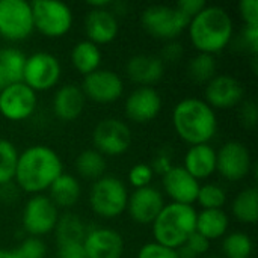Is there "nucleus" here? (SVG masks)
Returning <instances> with one entry per match:
<instances>
[{
  "label": "nucleus",
  "instance_id": "7",
  "mask_svg": "<svg viewBox=\"0 0 258 258\" xmlns=\"http://www.w3.org/2000/svg\"><path fill=\"white\" fill-rule=\"evenodd\" d=\"M33 29L47 38H60L73 26V11L57 0H35L30 3Z\"/></svg>",
  "mask_w": 258,
  "mask_h": 258
},
{
  "label": "nucleus",
  "instance_id": "30",
  "mask_svg": "<svg viewBox=\"0 0 258 258\" xmlns=\"http://www.w3.org/2000/svg\"><path fill=\"white\" fill-rule=\"evenodd\" d=\"M216 60L215 56L206 54V53H198L195 54L187 65V74L195 83H204L207 85L215 76H216Z\"/></svg>",
  "mask_w": 258,
  "mask_h": 258
},
{
  "label": "nucleus",
  "instance_id": "25",
  "mask_svg": "<svg viewBox=\"0 0 258 258\" xmlns=\"http://www.w3.org/2000/svg\"><path fill=\"white\" fill-rule=\"evenodd\" d=\"M230 227V218L224 210H201L197 213L195 231L207 240L222 239Z\"/></svg>",
  "mask_w": 258,
  "mask_h": 258
},
{
  "label": "nucleus",
  "instance_id": "8",
  "mask_svg": "<svg viewBox=\"0 0 258 258\" xmlns=\"http://www.w3.org/2000/svg\"><path fill=\"white\" fill-rule=\"evenodd\" d=\"M59 215V209L51 203L47 195H32L23 207V230L32 237L41 239L42 236H47L54 231Z\"/></svg>",
  "mask_w": 258,
  "mask_h": 258
},
{
  "label": "nucleus",
  "instance_id": "14",
  "mask_svg": "<svg viewBox=\"0 0 258 258\" xmlns=\"http://www.w3.org/2000/svg\"><path fill=\"white\" fill-rule=\"evenodd\" d=\"M82 91L86 98L98 104H110L118 101L124 94V82L112 70L98 68L83 77Z\"/></svg>",
  "mask_w": 258,
  "mask_h": 258
},
{
  "label": "nucleus",
  "instance_id": "13",
  "mask_svg": "<svg viewBox=\"0 0 258 258\" xmlns=\"http://www.w3.org/2000/svg\"><path fill=\"white\" fill-rule=\"evenodd\" d=\"M38 98L23 82L11 83L0 91V115L8 121L20 122L29 119L36 110Z\"/></svg>",
  "mask_w": 258,
  "mask_h": 258
},
{
  "label": "nucleus",
  "instance_id": "44",
  "mask_svg": "<svg viewBox=\"0 0 258 258\" xmlns=\"http://www.w3.org/2000/svg\"><path fill=\"white\" fill-rule=\"evenodd\" d=\"M242 39L246 48L255 56L258 53V27H245L242 32Z\"/></svg>",
  "mask_w": 258,
  "mask_h": 258
},
{
  "label": "nucleus",
  "instance_id": "34",
  "mask_svg": "<svg viewBox=\"0 0 258 258\" xmlns=\"http://www.w3.org/2000/svg\"><path fill=\"white\" fill-rule=\"evenodd\" d=\"M197 203L203 210H224L227 203V192L222 186L215 183L201 184L197 197Z\"/></svg>",
  "mask_w": 258,
  "mask_h": 258
},
{
  "label": "nucleus",
  "instance_id": "6",
  "mask_svg": "<svg viewBox=\"0 0 258 258\" xmlns=\"http://www.w3.org/2000/svg\"><path fill=\"white\" fill-rule=\"evenodd\" d=\"M144 30L154 39L171 42L175 41L189 26V20L169 5H151L141 15Z\"/></svg>",
  "mask_w": 258,
  "mask_h": 258
},
{
  "label": "nucleus",
  "instance_id": "29",
  "mask_svg": "<svg viewBox=\"0 0 258 258\" xmlns=\"http://www.w3.org/2000/svg\"><path fill=\"white\" fill-rule=\"evenodd\" d=\"M76 171L77 174L85 178V180H98L103 175H106V168H107V162L106 157L103 154H100L97 150L94 148H88L83 150L74 162Z\"/></svg>",
  "mask_w": 258,
  "mask_h": 258
},
{
  "label": "nucleus",
  "instance_id": "37",
  "mask_svg": "<svg viewBox=\"0 0 258 258\" xmlns=\"http://www.w3.org/2000/svg\"><path fill=\"white\" fill-rule=\"evenodd\" d=\"M136 258H180L178 257V252L177 249H172V248H168V246H163L160 243H156V242H148L145 243Z\"/></svg>",
  "mask_w": 258,
  "mask_h": 258
},
{
  "label": "nucleus",
  "instance_id": "40",
  "mask_svg": "<svg viewBox=\"0 0 258 258\" xmlns=\"http://www.w3.org/2000/svg\"><path fill=\"white\" fill-rule=\"evenodd\" d=\"M239 118H240V122L243 124V127H246V128H255L258 121L257 104L254 101H251V100L243 101L242 106H240Z\"/></svg>",
  "mask_w": 258,
  "mask_h": 258
},
{
  "label": "nucleus",
  "instance_id": "46",
  "mask_svg": "<svg viewBox=\"0 0 258 258\" xmlns=\"http://www.w3.org/2000/svg\"><path fill=\"white\" fill-rule=\"evenodd\" d=\"M88 6L89 9H110L113 3L110 0H89Z\"/></svg>",
  "mask_w": 258,
  "mask_h": 258
},
{
  "label": "nucleus",
  "instance_id": "3",
  "mask_svg": "<svg viewBox=\"0 0 258 258\" xmlns=\"http://www.w3.org/2000/svg\"><path fill=\"white\" fill-rule=\"evenodd\" d=\"M172 125L177 136L192 145L209 144L218 132L216 112L201 98H183L172 110Z\"/></svg>",
  "mask_w": 258,
  "mask_h": 258
},
{
  "label": "nucleus",
  "instance_id": "2",
  "mask_svg": "<svg viewBox=\"0 0 258 258\" xmlns=\"http://www.w3.org/2000/svg\"><path fill=\"white\" fill-rule=\"evenodd\" d=\"M187 32L198 53L215 56L231 42L234 24L230 14L222 6L207 5L189 21Z\"/></svg>",
  "mask_w": 258,
  "mask_h": 258
},
{
  "label": "nucleus",
  "instance_id": "32",
  "mask_svg": "<svg viewBox=\"0 0 258 258\" xmlns=\"http://www.w3.org/2000/svg\"><path fill=\"white\" fill-rule=\"evenodd\" d=\"M254 249L252 239L246 233H231L225 234L222 240V252L225 258H251Z\"/></svg>",
  "mask_w": 258,
  "mask_h": 258
},
{
  "label": "nucleus",
  "instance_id": "26",
  "mask_svg": "<svg viewBox=\"0 0 258 258\" xmlns=\"http://www.w3.org/2000/svg\"><path fill=\"white\" fill-rule=\"evenodd\" d=\"M101 59L103 54L100 47L88 39L77 42L71 50V63L83 77L97 71L101 65Z\"/></svg>",
  "mask_w": 258,
  "mask_h": 258
},
{
  "label": "nucleus",
  "instance_id": "33",
  "mask_svg": "<svg viewBox=\"0 0 258 258\" xmlns=\"http://www.w3.org/2000/svg\"><path fill=\"white\" fill-rule=\"evenodd\" d=\"M26 54L14 47H5L0 48V65L6 71L11 83L21 82L23 71L26 65Z\"/></svg>",
  "mask_w": 258,
  "mask_h": 258
},
{
  "label": "nucleus",
  "instance_id": "10",
  "mask_svg": "<svg viewBox=\"0 0 258 258\" xmlns=\"http://www.w3.org/2000/svg\"><path fill=\"white\" fill-rule=\"evenodd\" d=\"M92 144L94 150L103 156H121L132 145V130L122 119L104 118L94 127Z\"/></svg>",
  "mask_w": 258,
  "mask_h": 258
},
{
  "label": "nucleus",
  "instance_id": "41",
  "mask_svg": "<svg viewBox=\"0 0 258 258\" xmlns=\"http://www.w3.org/2000/svg\"><path fill=\"white\" fill-rule=\"evenodd\" d=\"M207 6V3L204 0H181L175 5V8L190 21L194 17H197L204 8Z\"/></svg>",
  "mask_w": 258,
  "mask_h": 258
},
{
  "label": "nucleus",
  "instance_id": "12",
  "mask_svg": "<svg viewBox=\"0 0 258 258\" xmlns=\"http://www.w3.org/2000/svg\"><path fill=\"white\" fill-rule=\"evenodd\" d=\"M251 168V151L240 141H228L216 151V172L228 181H240L246 178Z\"/></svg>",
  "mask_w": 258,
  "mask_h": 258
},
{
  "label": "nucleus",
  "instance_id": "49",
  "mask_svg": "<svg viewBox=\"0 0 258 258\" xmlns=\"http://www.w3.org/2000/svg\"><path fill=\"white\" fill-rule=\"evenodd\" d=\"M203 258H221V257H216V255H206V257Z\"/></svg>",
  "mask_w": 258,
  "mask_h": 258
},
{
  "label": "nucleus",
  "instance_id": "31",
  "mask_svg": "<svg viewBox=\"0 0 258 258\" xmlns=\"http://www.w3.org/2000/svg\"><path fill=\"white\" fill-rule=\"evenodd\" d=\"M18 156L20 153L14 142L8 139H0V187L14 183Z\"/></svg>",
  "mask_w": 258,
  "mask_h": 258
},
{
  "label": "nucleus",
  "instance_id": "48",
  "mask_svg": "<svg viewBox=\"0 0 258 258\" xmlns=\"http://www.w3.org/2000/svg\"><path fill=\"white\" fill-rule=\"evenodd\" d=\"M0 258H15V255L9 249H0Z\"/></svg>",
  "mask_w": 258,
  "mask_h": 258
},
{
  "label": "nucleus",
  "instance_id": "18",
  "mask_svg": "<svg viewBox=\"0 0 258 258\" xmlns=\"http://www.w3.org/2000/svg\"><path fill=\"white\" fill-rule=\"evenodd\" d=\"M86 258H121L124 254L122 236L104 227L92 228L82 242Z\"/></svg>",
  "mask_w": 258,
  "mask_h": 258
},
{
  "label": "nucleus",
  "instance_id": "36",
  "mask_svg": "<svg viewBox=\"0 0 258 258\" xmlns=\"http://www.w3.org/2000/svg\"><path fill=\"white\" fill-rule=\"evenodd\" d=\"M153 177H154V172L151 169V165L148 163H136L128 171V181L135 189L151 186Z\"/></svg>",
  "mask_w": 258,
  "mask_h": 258
},
{
  "label": "nucleus",
  "instance_id": "15",
  "mask_svg": "<svg viewBox=\"0 0 258 258\" xmlns=\"http://www.w3.org/2000/svg\"><path fill=\"white\" fill-rule=\"evenodd\" d=\"M204 101L215 110H227L239 106L243 101L245 89L242 83L228 74H216L204 89Z\"/></svg>",
  "mask_w": 258,
  "mask_h": 258
},
{
  "label": "nucleus",
  "instance_id": "45",
  "mask_svg": "<svg viewBox=\"0 0 258 258\" xmlns=\"http://www.w3.org/2000/svg\"><path fill=\"white\" fill-rule=\"evenodd\" d=\"M172 166H174V165H172L171 156H169V154H166L165 151H162V153L154 159V162H153V165H151V169H153V172H154V174L165 175V174H166Z\"/></svg>",
  "mask_w": 258,
  "mask_h": 258
},
{
  "label": "nucleus",
  "instance_id": "35",
  "mask_svg": "<svg viewBox=\"0 0 258 258\" xmlns=\"http://www.w3.org/2000/svg\"><path fill=\"white\" fill-rule=\"evenodd\" d=\"M12 252L15 258H45L47 246L42 239L27 236L18 248L12 249Z\"/></svg>",
  "mask_w": 258,
  "mask_h": 258
},
{
  "label": "nucleus",
  "instance_id": "28",
  "mask_svg": "<svg viewBox=\"0 0 258 258\" xmlns=\"http://www.w3.org/2000/svg\"><path fill=\"white\" fill-rule=\"evenodd\" d=\"M231 213L242 224H255L258 219L257 187H246L240 190L231 203Z\"/></svg>",
  "mask_w": 258,
  "mask_h": 258
},
{
  "label": "nucleus",
  "instance_id": "20",
  "mask_svg": "<svg viewBox=\"0 0 258 258\" xmlns=\"http://www.w3.org/2000/svg\"><path fill=\"white\" fill-rule=\"evenodd\" d=\"M119 30L118 18L112 9H89L85 17L86 39L95 45L112 42Z\"/></svg>",
  "mask_w": 258,
  "mask_h": 258
},
{
  "label": "nucleus",
  "instance_id": "21",
  "mask_svg": "<svg viewBox=\"0 0 258 258\" xmlns=\"http://www.w3.org/2000/svg\"><path fill=\"white\" fill-rule=\"evenodd\" d=\"M125 73L139 86H153L165 74V63L156 54H135L127 60Z\"/></svg>",
  "mask_w": 258,
  "mask_h": 258
},
{
  "label": "nucleus",
  "instance_id": "1",
  "mask_svg": "<svg viewBox=\"0 0 258 258\" xmlns=\"http://www.w3.org/2000/svg\"><path fill=\"white\" fill-rule=\"evenodd\" d=\"M63 172L60 156L47 145H32L18 156L14 183L20 190L39 195Z\"/></svg>",
  "mask_w": 258,
  "mask_h": 258
},
{
  "label": "nucleus",
  "instance_id": "43",
  "mask_svg": "<svg viewBox=\"0 0 258 258\" xmlns=\"http://www.w3.org/2000/svg\"><path fill=\"white\" fill-rule=\"evenodd\" d=\"M57 258H86V254L82 243H68L59 246Z\"/></svg>",
  "mask_w": 258,
  "mask_h": 258
},
{
  "label": "nucleus",
  "instance_id": "47",
  "mask_svg": "<svg viewBox=\"0 0 258 258\" xmlns=\"http://www.w3.org/2000/svg\"><path fill=\"white\" fill-rule=\"evenodd\" d=\"M8 85H11V80H9V77L6 74V71L0 65V91H3Z\"/></svg>",
  "mask_w": 258,
  "mask_h": 258
},
{
  "label": "nucleus",
  "instance_id": "38",
  "mask_svg": "<svg viewBox=\"0 0 258 258\" xmlns=\"http://www.w3.org/2000/svg\"><path fill=\"white\" fill-rule=\"evenodd\" d=\"M210 245H212V242L210 240H207L204 236H201L200 233H197V231H194L189 237H187V240H186V243H184V246L195 255L197 258H203L207 255V252L210 251Z\"/></svg>",
  "mask_w": 258,
  "mask_h": 258
},
{
  "label": "nucleus",
  "instance_id": "27",
  "mask_svg": "<svg viewBox=\"0 0 258 258\" xmlns=\"http://www.w3.org/2000/svg\"><path fill=\"white\" fill-rule=\"evenodd\" d=\"M88 228L79 215L71 212H65L63 215H59V219L54 227V236L59 246L68 243H82Z\"/></svg>",
  "mask_w": 258,
  "mask_h": 258
},
{
  "label": "nucleus",
  "instance_id": "42",
  "mask_svg": "<svg viewBox=\"0 0 258 258\" xmlns=\"http://www.w3.org/2000/svg\"><path fill=\"white\" fill-rule=\"evenodd\" d=\"M181 56H183V47H181V44H178L177 41H171V42H166V45L163 47L162 54L159 57L165 63V62H177Z\"/></svg>",
  "mask_w": 258,
  "mask_h": 258
},
{
  "label": "nucleus",
  "instance_id": "5",
  "mask_svg": "<svg viewBox=\"0 0 258 258\" xmlns=\"http://www.w3.org/2000/svg\"><path fill=\"white\" fill-rule=\"evenodd\" d=\"M91 210L103 219H115L127 210L128 190L125 183L115 175H103L92 181L89 189Z\"/></svg>",
  "mask_w": 258,
  "mask_h": 258
},
{
  "label": "nucleus",
  "instance_id": "9",
  "mask_svg": "<svg viewBox=\"0 0 258 258\" xmlns=\"http://www.w3.org/2000/svg\"><path fill=\"white\" fill-rule=\"evenodd\" d=\"M62 74L59 59L47 51H38L26 57L21 82L35 92L53 89Z\"/></svg>",
  "mask_w": 258,
  "mask_h": 258
},
{
  "label": "nucleus",
  "instance_id": "16",
  "mask_svg": "<svg viewBox=\"0 0 258 258\" xmlns=\"http://www.w3.org/2000/svg\"><path fill=\"white\" fill-rule=\"evenodd\" d=\"M163 101L153 86H138L125 100V115L136 124H147L156 119L162 110Z\"/></svg>",
  "mask_w": 258,
  "mask_h": 258
},
{
  "label": "nucleus",
  "instance_id": "39",
  "mask_svg": "<svg viewBox=\"0 0 258 258\" xmlns=\"http://www.w3.org/2000/svg\"><path fill=\"white\" fill-rule=\"evenodd\" d=\"M239 14L245 23V27H258L257 0H242L239 3Z\"/></svg>",
  "mask_w": 258,
  "mask_h": 258
},
{
  "label": "nucleus",
  "instance_id": "24",
  "mask_svg": "<svg viewBox=\"0 0 258 258\" xmlns=\"http://www.w3.org/2000/svg\"><path fill=\"white\" fill-rule=\"evenodd\" d=\"M47 192H48L47 197L51 200V203L57 209L70 210L79 203L80 195H82V186L76 175L62 172L53 181V184L48 187Z\"/></svg>",
  "mask_w": 258,
  "mask_h": 258
},
{
  "label": "nucleus",
  "instance_id": "4",
  "mask_svg": "<svg viewBox=\"0 0 258 258\" xmlns=\"http://www.w3.org/2000/svg\"><path fill=\"white\" fill-rule=\"evenodd\" d=\"M197 213L198 212L194 206L175 203L165 204L159 216L151 224L154 242L172 249L183 246L187 237L195 231Z\"/></svg>",
  "mask_w": 258,
  "mask_h": 258
},
{
  "label": "nucleus",
  "instance_id": "22",
  "mask_svg": "<svg viewBox=\"0 0 258 258\" xmlns=\"http://www.w3.org/2000/svg\"><path fill=\"white\" fill-rule=\"evenodd\" d=\"M85 104L86 97L82 88L74 83L62 85L53 97V112L63 122H71L80 118L85 110Z\"/></svg>",
  "mask_w": 258,
  "mask_h": 258
},
{
  "label": "nucleus",
  "instance_id": "19",
  "mask_svg": "<svg viewBox=\"0 0 258 258\" xmlns=\"http://www.w3.org/2000/svg\"><path fill=\"white\" fill-rule=\"evenodd\" d=\"M162 184L165 194L175 204L194 206L197 203L200 181L194 178L183 166H172L165 175H162Z\"/></svg>",
  "mask_w": 258,
  "mask_h": 258
},
{
  "label": "nucleus",
  "instance_id": "17",
  "mask_svg": "<svg viewBox=\"0 0 258 258\" xmlns=\"http://www.w3.org/2000/svg\"><path fill=\"white\" fill-rule=\"evenodd\" d=\"M163 206V195L154 186L135 189L132 194H128L127 212L136 224L151 225L162 212Z\"/></svg>",
  "mask_w": 258,
  "mask_h": 258
},
{
  "label": "nucleus",
  "instance_id": "23",
  "mask_svg": "<svg viewBox=\"0 0 258 258\" xmlns=\"http://www.w3.org/2000/svg\"><path fill=\"white\" fill-rule=\"evenodd\" d=\"M183 168L198 181L216 172V150L210 144L192 145L184 154Z\"/></svg>",
  "mask_w": 258,
  "mask_h": 258
},
{
  "label": "nucleus",
  "instance_id": "11",
  "mask_svg": "<svg viewBox=\"0 0 258 258\" xmlns=\"http://www.w3.org/2000/svg\"><path fill=\"white\" fill-rule=\"evenodd\" d=\"M30 3L24 0H0V35L8 41H23L33 32Z\"/></svg>",
  "mask_w": 258,
  "mask_h": 258
}]
</instances>
